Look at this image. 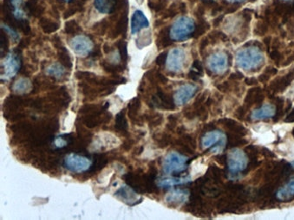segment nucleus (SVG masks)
Segmentation results:
<instances>
[{"instance_id":"34","label":"nucleus","mask_w":294,"mask_h":220,"mask_svg":"<svg viewBox=\"0 0 294 220\" xmlns=\"http://www.w3.org/2000/svg\"><path fill=\"white\" fill-rule=\"evenodd\" d=\"M229 1H232V2H242V1H245V0H229Z\"/></svg>"},{"instance_id":"27","label":"nucleus","mask_w":294,"mask_h":220,"mask_svg":"<svg viewBox=\"0 0 294 220\" xmlns=\"http://www.w3.org/2000/svg\"><path fill=\"white\" fill-rule=\"evenodd\" d=\"M64 31L67 34H75V33L80 31V27H79L76 21H68L67 23H65Z\"/></svg>"},{"instance_id":"19","label":"nucleus","mask_w":294,"mask_h":220,"mask_svg":"<svg viewBox=\"0 0 294 220\" xmlns=\"http://www.w3.org/2000/svg\"><path fill=\"white\" fill-rule=\"evenodd\" d=\"M46 73L47 75H50L51 77H54L57 80H60L66 74V70L61 63L60 64L55 63L47 68Z\"/></svg>"},{"instance_id":"1","label":"nucleus","mask_w":294,"mask_h":220,"mask_svg":"<svg viewBox=\"0 0 294 220\" xmlns=\"http://www.w3.org/2000/svg\"><path fill=\"white\" fill-rule=\"evenodd\" d=\"M236 61L242 70L253 71L259 70L263 66L265 63V56L258 47H247L238 51Z\"/></svg>"},{"instance_id":"37","label":"nucleus","mask_w":294,"mask_h":220,"mask_svg":"<svg viewBox=\"0 0 294 220\" xmlns=\"http://www.w3.org/2000/svg\"><path fill=\"white\" fill-rule=\"evenodd\" d=\"M206 1H212V0H206Z\"/></svg>"},{"instance_id":"21","label":"nucleus","mask_w":294,"mask_h":220,"mask_svg":"<svg viewBox=\"0 0 294 220\" xmlns=\"http://www.w3.org/2000/svg\"><path fill=\"white\" fill-rule=\"evenodd\" d=\"M32 82L27 78H19L12 85V90L18 94H25L32 90Z\"/></svg>"},{"instance_id":"7","label":"nucleus","mask_w":294,"mask_h":220,"mask_svg":"<svg viewBox=\"0 0 294 220\" xmlns=\"http://www.w3.org/2000/svg\"><path fill=\"white\" fill-rule=\"evenodd\" d=\"M186 63V52L181 48H175L167 55L166 68L169 72L180 73Z\"/></svg>"},{"instance_id":"3","label":"nucleus","mask_w":294,"mask_h":220,"mask_svg":"<svg viewBox=\"0 0 294 220\" xmlns=\"http://www.w3.org/2000/svg\"><path fill=\"white\" fill-rule=\"evenodd\" d=\"M188 157L182 154L171 152L167 154L163 162V170L166 174H181L188 168Z\"/></svg>"},{"instance_id":"31","label":"nucleus","mask_w":294,"mask_h":220,"mask_svg":"<svg viewBox=\"0 0 294 220\" xmlns=\"http://www.w3.org/2000/svg\"><path fill=\"white\" fill-rule=\"evenodd\" d=\"M167 55L166 53H162L160 55L158 56L156 58V64L158 65H162V64H164L166 62Z\"/></svg>"},{"instance_id":"38","label":"nucleus","mask_w":294,"mask_h":220,"mask_svg":"<svg viewBox=\"0 0 294 220\" xmlns=\"http://www.w3.org/2000/svg\"><path fill=\"white\" fill-rule=\"evenodd\" d=\"M293 134H294V131H293Z\"/></svg>"},{"instance_id":"28","label":"nucleus","mask_w":294,"mask_h":220,"mask_svg":"<svg viewBox=\"0 0 294 220\" xmlns=\"http://www.w3.org/2000/svg\"><path fill=\"white\" fill-rule=\"evenodd\" d=\"M117 48L119 49L120 55H121L122 61H127V59H128L127 43L122 40L118 41V42H117Z\"/></svg>"},{"instance_id":"15","label":"nucleus","mask_w":294,"mask_h":220,"mask_svg":"<svg viewBox=\"0 0 294 220\" xmlns=\"http://www.w3.org/2000/svg\"><path fill=\"white\" fill-rule=\"evenodd\" d=\"M190 181V177H166L156 180V185L159 188L167 189L176 185H184Z\"/></svg>"},{"instance_id":"32","label":"nucleus","mask_w":294,"mask_h":220,"mask_svg":"<svg viewBox=\"0 0 294 220\" xmlns=\"http://www.w3.org/2000/svg\"><path fill=\"white\" fill-rule=\"evenodd\" d=\"M286 122H294V110L291 112L288 116H287V118H286Z\"/></svg>"},{"instance_id":"35","label":"nucleus","mask_w":294,"mask_h":220,"mask_svg":"<svg viewBox=\"0 0 294 220\" xmlns=\"http://www.w3.org/2000/svg\"><path fill=\"white\" fill-rule=\"evenodd\" d=\"M64 1H66V2H70V1H72V0H64Z\"/></svg>"},{"instance_id":"5","label":"nucleus","mask_w":294,"mask_h":220,"mask_svg":"<svg viewBox=\"0 0 294 220\" xmlns=\"http://www.w3.org/2000/svg\"><path fill=\"white\" fill-rule=\"evenodd\" d=\"M2 81H9L18 74L21 68L20 57L17 52H11L6 55L1 64Z\"/></svg>"},{"instance_id":"26","label":"nucleus","mask_w":294,"mask_h":220,"mask_svg":"<svg viewBox=\"0 0 294 220\" xmlns=\"http://www.w3.org/2000/svg\"><path fill=\"white\" fill-rule=\"evenodd\" d=\"M127 26H128V18L127 16H122V18H120L118 23H117V27H116V33L117 35L118 34H122L127 31Z\"/></svg>"},{"instance_id":"25","label":"nucleus","mask_w":294,"mask_h":220,"mask_svg":"<svg viewBox=\"0 0 294 220\" xmlns=\"http://www.w3.org/2000/svg\"><path fill=\"white\" fill-rule=\"evenodd\" d=\"M59 60H60V63H61L64 66L67 67V68H71L72 67V62H71V58H70L69 53L67 52V50L64 49V48H62L60 49V52H59Z\"/></svg>"},{"instance_id":"9","label":"nucleus","mask_w":294,"mask_h":220,"mask_svg":"<svg viewBox=\"0 0 294 220\" xmlns=\"http://www.w3.org/2000/svg\"><path fill=\"white\" fill-rule=\"evenodd\" d=\"M226 143V136L222 131H210L205 133L201 139V146L205 149L213 148L215 152L222 150V147H224Z\"/></svg>"},{"instance_id":"18","label":"nucleus","mask_w":294,"mask_h":220,"mask_svg":"<svg viewBox=\"0 0 294 220\" xmlns=\"http://www.w3.org/2000/svg\"><path fill=\"white\" fill-rule=\"evenodd\" d=\"M276 197L280 201H289L294 199V180L289 181L277 191Z\"/></svg>"},{"instance_id":"10","label":"nucleus","mask_w":294,"mask_h":220,"mask_svg":"<svg viewBox=\"0 0 294 220\" xmlns=\"http://www.w3.org/2000/svg\"><path fill=\"white\" fill-rule=\"evenodd\" d=\"M207 67L216 75H222L228 68V57L223 51H217L207 59Z\"/></svg>"},{"instance_id":"16","label":"nucleus","mask_w":294,"mask_h":220,"mask_svg":"<svg viewBox=\"0 0 294 220\" xmlns=\"http://www.w3.org/2000/svg\"><path fill=\"white\" fill-rule=\"evenodd\" d=\"M276 113V108L274 105L265 104L258 109H255L252 113L253 120H266L274 117Z\"/></svg>"},{"instance_id":"4","label":"nucleus","mask_w":294,"mask_h":220,"mask_svg":"<svg viewBox=\"0 0 294 220\" xmlns=\"http://www.w3.org/2000/svg\"><path fill=\"white\" fill-rule=\"evenodd\" d=\"M64 167L69 171L82 174L89 171L92 167V161L88 157L77 154H69L64 159Z\"/></svg>"},{"instance_id":"30","label":"nucleus","mask_w":294,"mask_h":220,"mask_svg":"<svg viewBox=\"0 0 294 220\" xmlns=\"http://www.w3.org/2000/svg\"><path fill=\"white\" fill-rule=\"evenodd\" d=\"M140 107V101L139 99L136 98L133 99L129 103H128V110H129V115L131 117L134 116V115H137V111L139 109Z\"/></svg>"},{"instance_id":"8","label":"nucleus","mask_w":294,"mask_h":220,"mask_svg":"<svg viewBox=\"0 0 294 220\" xmlns=\"http://www.w3.org/2000/svg\"><path fill=\"white\" fill-rule=\"evenodd\" d=\"M69 44L73 51L79 57H87L93 51V42L87 36H75L70 39Z\"/></svg>"},{"instance_id":"24","label":"nucleus","mask_w":294,"mask_h":220,"mask_svg":"<svg viewBox=\"0 0 294 220\" xmlns=\"http://www.w3.org/2000/svg\"><path fill=\"white\" fill-rule=\"evenodd\" d=\"M116 128L121 132H127L128 130V122L126 119L124 111H121L117 114L116 117Z\"/></svg>"},{"instance_id":"17","label":"nucleus","mask_w":294,"mask_h":220,"mask_svg":"<svg viewBox=\"0 0 294 220\" xmlns=\"http://www.w3.org/2000/svg\"><path fill=\"white\" fill-rule=\"evenodd\" d=\"M117 0H94V6L101 14H111L116 11Z\"/></svg>"},{"instance_id":"12","label":"nucleus","mask_w":294,"mask_h":220,"mask_svg":"<svg viewBox=\"0 0 294 220\" xmlns=\"http://www.w3.org/2000/svg\"><path fill=\"white\" fill-rule=\"evenodd\" d=\"M115 195L116 197L122 200V202L128 204V206H135L137 203H140L143 200L142 198L138 197L135 189L128 185H124L119 190H117Z\"/></svg>"},{"instance_id":"2","label":"nucleus","mask_w":294,"mask_h":220,"mask_svg":"<svg viewBox=\"0 0 294 220\" xmlns=\"http://www.w3.org/2000/svg\"><path fill=\"white\" fill-rule=\"evenodd\" d=\"M195 31V21L186 16L176 19L169 30V38L175 42L185 41L193 35Z\"/></svg>"},{"instance_id":"22","label":"nucleus","mask_w":294,"mask_h":220,"mask_svg":"<svg viewBox=\"0 0 294 220\" xmlns=\"http://www.w3.org/2000/svg\"><path fill=\"white\" fill-rule=\"evenodd\" d=\"M40 23L41 28L46 33H52V32H56L59 28V23L50 20L49 18H41L40 23Z\"/></svg>"},{"instance_id":"11","label":"nucleus","mask_w":294,"mask_h":220,"mask_svg":"<svg viewBox=\"0 0 294 220\" xmlns=\"http://www.w3.org/2000/svg\"><path fill=\"white\" fill-rule=\"evenodd\" d=\"M198 87L192 84H186L181 85L175 93L174 101L177 106H183L188 103L194 97L195 93L197 92Z\"/></svg>"},{"instance_id":"23","label":"nucleus","mask_w":294,"mask_h":220,"mask_svg":"<svg viewBox=\"0 0 294 220\" xmlns=\"http://www.w3.org/2000/svg\"><path fill=\"white\" fill-rule=\"evenodd\" d=\"M70 135L69 134H62L59 136L56 137L54 141H53V148L59 150V149H63V148H66L70 143Z\"/></svg>"},{"instance_id":"14","label":"nucleus","mask_w":294,"mask_h":220,"mask_svg":"<svg viewBox=\"0 0 294 220\" xmlns=\"http://www.w3.org/2000/svg\"><path fill=\"white\" fill-rule=\"evenodd\" d=\"M190 197V193L188 190L182 189H175L167 194L165 201L169 206H181L184 203H186Z\"/></svg>"},{"instance_id":"6","label":"nucleus","mask_w":294,"mask_h":220,"mask_svg":"<svg viewBox=\"0 0 294 220\" xmlns=\"http://www.w3.org/2000/svg\"><path fill=\"white\" fill-rule=\"evenodd\" d=\"M248 159L243 151L234 148L227 154V166L231 174H238L248 167Z\"/></svg>"},{"instance_id":"33","label":"nucleus","mask_w":294,"mask_h":220,"mask_svg":"<svg viewBox=\"0 0 294 220\" xmlns=\"http://www.w3.org/2000/svg\"><path fill=\"white\" fill-rule=\"evenodd\" d=\"M135 2H136L137 5L141 6V5H143V2H144V0H135Z\"/></svg>"},{"instance_id":"13","label":"nucleus","mask_w":294,"mask_h":220,"mask_svg":"<svg viewBox=\"0 0 294 220\" xmlns=\"http://www.w3.org/2000/svg\"><path fill=\"white\" fill-rule=\"evenodd\" d=\"M149 19L147 18L145 14L141 10L135 11L134 13L132 15L131 25H130L132 34H137L138 32H140L142 30L149 28Z\"/></svg>"},{"instance_id":"36","label":"nucleus","mask_w":294,"mask_h":220,"mask_svg":"<svg viewBox=\"0 0 294 220\" xmlns=\"http://www.w3.org/2000/svg\"><path fill=\"white\" fill-rule=\"evenodd\" d=\"M284 1H292V0H284Z\"/></svg>"},{"instance_id":"20","label":"nucleus","mask_w":294,"mask_h":220,"mask_svg":"<svg viewBox=\"0 0 294 220\" xmlns=\"http://www.w3.org/2000/svg\"><path fill=\"white\" fill-rule=\"evenodd\" d=\"M152 43V33L150 30H145L142 33L137 36L136 39V44L139 49L149 46Z\"/></svg>"},{"instance_id":"29","label":"nucleus","mask_w":294,"mask_h":220,"mask_svg":"<svg viewBox=\"0 0 294 220\" xmlns=\"http://www.w3.org/2000/svg\"><path fill=\"white\" fill-rule=\"evenodd\" d=\"M1 28H2V30L5 32V33H6L7 35L9 36L10 38H12V41L17 42V41L19 40V34H18V32H16V31L12 29V28H11V26L7 25V24L2 23Z\"/></svg>"}]
</instances>
